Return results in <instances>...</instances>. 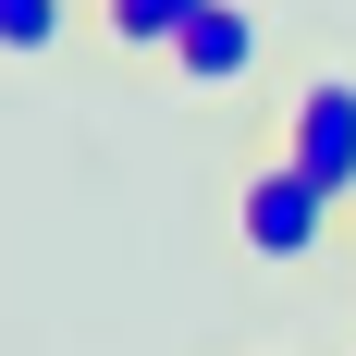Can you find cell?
Returning a JSON list of instances; mask_svg holds the SVG:
<instances>
[{"instance_id":"6da1fadb","label":"cell","mask_w":356,"mask_h":356,"mask_svg":"<svg viewBox=\"0 0 356 356\" xmlns=\"http://www.w3.org/2000/svg\"><path fill=\"white\" fill-rule=\"evenodd\" d=\"M332 221H344V197H332L295 147H270V160H246V184H234V234H246V258H270V270H295V258L332 246Z\"/></svg>"},{"instance_id":"7a4b0ae2","label":"cell","mask_w":356,"mask_h":356,"mask_svg":"<svg viewBox=\"0 0 356 356\" xmlns=\"http://www.w3.org/2000/svg\"><path fill=\"white\" fill-rule=\"evenodd\" d=\"M258 49H270V25H258V0H197V25L160 49L172 62V86H246Z\"/></svg>"},{"instance_id":"3957f363","label":"cell","mask_w":356,"mask_h":356,"mask_svg":"<svg viewBox=\"0 0 356 356\" xmlns=\"http://www.w3.org/2000/svg\"><path fill=\"white\" fill-rule=\"evenodd\" d=\"M283 147H295V160L332 184V197H356V74H307V86H295Z\"/></svg>"},{"instance_id":"277c9868","label":"cell","mask_w":356,"mask_h":356,"mask_svg":"<svg viewBox=\"0 0 356 356\" xmlns=\"http://www.w3.org/2000/svg\"><path fill=\"white\" fill-rule=\"evenodd\" d=\"M184 25H197V0H99V37H111V49H136V62H147V49H172Z\"/></svg>"},{"instance_id":"5b68a950","label":"cell","mask_w":356,"mask_h":356,"mask_svg":"<svg viewBox=\"0 0 356 356\" xmlns=\"http://www.w3.org/2000/svg\"><path fill=\"white\" fill-rule=\"evenodd\" d=\"M74 25H99V13H74V0H0V49L13 62H49Z\"/></svg>"}]
</instances>
